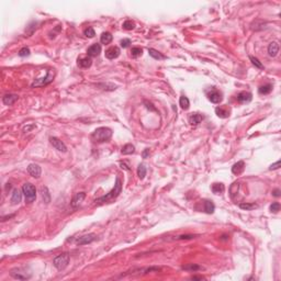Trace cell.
<instances>
[{
	"mask_svg": "<svg viewBox=\"0 0 281 281\" xmlns=\"http://www.w3.org/2000/svg\"><path fill=\"white\" fill-rule=\"evenodd\" d=\"M55 76V70L54 69H48L47 70V75L44 78H39L36 79L34 82L32 84V87H40V86H45V85L50 84V82L53 81Z\"/></svg>",
	"mask_w": 281,
	"mask_h": 281,
	"instance_id": "cell-5",
	"label": "cell"
},
{
	"mask_svg": "<svg viewBox=\"0 0 281 281\" xmlns=\"http://www.w3.org/2000/svg\"><path fill=\"white\" fill-rule=\"evenodd\" d=\"M273 196H275V197H280V190L279 189H276L275 191H273Z\"/></svg>",
	"mask_w": 281,
	"mask_h": 281,
	"instance_id": "cell-44",
	"label": "cell"
},
{
	"mask_svg": "<svg viewBox=\"0 0 281 281\" xmlns=\"http://www.w3.org/2000/svg\"><path fill=\"white\" fill-rule=\"evenodd\" d=\"M111 136H112V130L109 128H98L91 135L92 140L98 143L107 142L111 139Z\"/></svg>",
	"mask_w": 281,
	"mask_h": 281,
	"instance_id": "cell-2",
	"label": "cell"
},
{
	"mask_svg": "<svg viewBox=\"0 0 281 281\" xmlns=\"http://www.w3.org/2000/svg\"><path fill=\"white\" fill-rule=\"evenodd\" d=\"M22 192L24 195L26 203H32L36 199V189L32 184H29V182L24 184L22 187Z\"/></svg>",
	"mask_w": 281,
	"mask_h": 281,
	"instance_id": "cell-3",
	"label": "cell"
},
{
	"mask_svg": "<svg viewBox=\"0 0 281 281\" xmlns=\"http://www.w3.org/2000/svg\"><path fill=\"white\" fill-rule=\"evenodd\" d=\"M112 39H113V36H112L111 33L103 32L101 34V37H100V42H101L102 44H109V43H111Z\"/></svg>",
	"mask_w": 281,
	"mask_h": 281,
	"instance_id": "cell-23",
	"label": "cell"
},
{
	"mask_svg": "<svg viewBox=\"0 0 281 281\" xmlns=\"http://www.w3.org/2000/svg\"><path fill=\"white\" fill-rule=\"evenodd\" d=\"M120 53H121V51L118 46H111L110 48L106 51V57L108 59H114L119 56Z\"/></svg>",
	"mask_w": 281,
	"mask_h": 281,
	"instance_id": "cell-11",
	"label": "cell"
},
{
	"mask_svg": "<svg viewBox=\"0 0 281 281\" xmlns=\"http://www.w3.org/2000/svg\"><path fill=\"white\" fill-rule=\"evenodd\" d=\"M148 154H149V149H148V148H146L144 152H143V158H146Z\"/></svg>",
	"mask_w": 281,
	"mask_h": 281,
	"instance_id": "cell-43",
	"label": "cell"
},
{
	"mask_svg": "<svg viewBox=\"0 0 281 281\" xmlns=\"http://www.w3.org/2000/svg\"><path fill=\"white\" fill-rule=\"evenodd\" d=\"M85 198H86V193L85 192H78L76 193L75 196H74L73 200H71V207H73L74 209H77L78 207L80 206V204L84 202Z\"/></svg>",
	"mask_w": 281,
	"mask_h": 281,
	"instance_id": "cell-8",
	"label": "cell"
},
{
	"mask_svg": "<svg viewBox=\"0 0 281 281\" xmlns=\"http://www.w3.org/2000/svg\"><path fill=\"white\" fill-rule=\"evenodd\" d=\"M215 113L221 119H226L229 115V110L226 107H218V108H215Z\"/></svg>",
	"mask_w": 281,
	"mask_h": 281,
	"instance_id": "cell-15",
	"label": "cell"
},
{
	"mask_svg": "<svg viewBox=\"0 0 281 281\" xmlns=\"http://www.w3.org/2000/svg\"><path fill=\"white\" fill-rule=\"evenodd\" d=\"M122 26H123V29H125V30H133V29L135 28V23L133 21H131V20H126Z\"/></svg>",
	"mask_w": 281,
	"mask_h": 281,
	"instance_id": "cell-33",
	"label": "cell"
},
{
	"mask_svg": "<svg viewBox=\"0 0 281 281\" xmlns=\"http://www.w3.org/2000/svg\"><path fill=\"white\" fill-rule=\"evenodd\" d=\"M84 34L86 35L87 37H93L96 35V33H95V30H93L92 28H88V29L85 30Z\"/></svg>",
	"mask_w": 281,
	"mask_h": 281,
	"instance_id": "cell-37",
	"label": "cell"
},
{
	"mask_svg": "<svg viewBox=\"0 0 281 281\" xmlns=\"http://www.w3.org/2000/svg\"><path fill=\"white\" fill-rule=\"evenodd\" d=\"M238 188H240V184H238V182H234V184L231 186V188H229V192H231V197L232 198L235 197V195L237 193V191H238Z\"/></svg>",
	"mask_w": 281,
	"mask_h": 281,
	"instance_id": "cell-32",
	"label": "cell"
},
{
	"mask_svg": "<svg viewBox=\"0 0 281 281\" xmlns=\"http://www.w3.org/2000/svg\"><path fill=\"white\" fill-rule=\"evenodd\" d=\"M21 200H22L21 191H20L19 189H14L12 192V196H11V203H12L13 206H15V204L20 203Z\"/></svg>",
	"mask_w": 281,
	"mask_h": 281,
	"instance_id": "cell-17",
	"label": "cell"
},
{
	"mask_svg": "<svg viewBox=\"0 0 281 281\" xmlns=\"http://www.w3.org/2000/svg\"><path fill=\"white\" fill-rule=\"evenodd\" d=\"M17 100H18L17 95H6L3 98H2V102H3L6 106H12Z\"/></svg>",
	"mask_w": 281,
	"mask_h": 281,
	"instance_id": "cell-18",
	"label": "cell"
},
{
	"mask_svg": "<svg viewBox=\"0 0 281 281\" xmlns=\"http://www.w3.org/2000/svg\"><path fill=\"white\" fill-rule=\"evenodd\" d=\"M68 264H69V254L68 253L61 254V255L56 256V257L54 258V260H53V265H54L55 268L58 269V270H63V269H65L66 267L68 266Z\"/></svg>",
	"mask_w": 281,
	"mask_h": 281,
	"instance_id": "cell-4",
	"label": "cell"
},
{
	"mask_svg": "<svg viewBox=\"0 0 281 281\" xmlns=\"http://www.w3.org/2000/svg\"><path fill=\"white\" fill-rule=\"evenodd\" d=\"M240 208L243 209V210H254V209L257 208V204L255 203H240Z\"/></svg>",
	"mask_w": 281,
	"mask_h": 281,
	"instance_id": "cell-31",
	"label": "cell"
},
{
	"mask_svg": "<svg viewBox=\"0 0 281 281\" xmlns=\"http://www.w3.org/2000/svg\"><path fill=\"white\" fill-rule=\"evenodd\" d=\"M244 169H245V164L243 160H240V162H237L236 164L233 165V167H232V173L234 175H240L244 171Z\"/></svg>",
	"mask_w": 281,
	"mask_h": 281,
	"instance_id": "cell-16",
	"label": "cell"
},
{
	"mask_svg": "<svg viewBox=\"0 0 281 281\" xmlns=\"http://www.w3.org/2000/svg\"><path fill=\"white\" fill-rule=\"evenodd\" d=\"M214 210H215V206H214L213 202L209 201V200L204 201V211H206V213L212 214L214 212Z\"/></svg>",
	"mask_w": 281,
	"mask_h": 281,
	"instance_id": "cell-25",
	"label": "cell"
},
{
	"mask_svg": "<svg viewBox=\"0 0 281 281\" xmlns=\"http://www.w3.org/2000/svg\"><path fill=\"white\" fill-rule=\"evenodd\" d=\"M143 54V50L140 47H133L132 51H131V55H132V57H134V58H137V57L142 56Z\"/></svg>",
	"mask_w": 281,
	"mask_h": 281,
	"instance_id": "cell-30",
	"label": "cell"
},
{
	"mask_svg": "<svg viewBox=\"0 0 281 281\" xmlns=\"http://www.w3.org/2000/svg\"><path fill=\"white\" fill-rule=\"evenodd\" d=\"M29 55H30V50L28 47H23L19 51L20 57H25V56H29Z\"/></svg>",
	"mask_w": 281,
	"mask_h": 281,
	"instance_id": "cell-36",
	"label": "cell"
},
{
	"mask_svg": "<svg viewBox=\"0 0 281 281\" xmlns=\"http://www.w3.org/2000/svg\"><path fill=\"white\" fill-rule=\"evenodd\" d=\"M131 44V40L130 39H123L121 41V46L122 47H128Z\"/></svg>",
	"mask_w": 281,
	"mask_h": 281,
	"instance_id": "cell-39",
	"label": "cell"
},
{
	"mask_svg": "<svg viewBox=\"0 0 281 281\" xmlns=\"http://www.w3.org/2000/svg\"><path fill=\"white\" fill-rule=\"evenodd\" d=\"M208 99L210 100L212 103H220V102L222 101L223 97H222V93H221L218 90H216V89H212L210 92L208 93Z\"/></svg>",
	"mask_w": 281,
	"mask_h": 281,
	"instance_id": "cell-7",
	"label": "cell"
},
{
	"mask_svg": "<svg viewBox=\"0 0 281 281\" xmlns=\"http://www.w3.org/2000/svg\"><path fill=\"white\" fill-rule=\"evenodd\" d=\"M179 106L181 107L182 110H188L189 107H190V101H189V99H188V98H187V97L182 96V97H180Z\"/></svg>",
	"mask_w": 281,
	"mask_h": 281,
	"instance_id": "cell-26",
	"label": "cell"
},
{
	"mask_svg": "<svg viewBox=\"0 0 281 281\" xmlns=\"http://www.w3.org/2000/svg\"><path fill=\"white\" fill-rule=\"evenodd\" d=\"M96 238H97V236H96L95 234H87V235H84V236H81V237L77 238V240H76V244L79 245V246L90 244V243H92Z\"/></svg>",
	"mask_w": 281,
	"mask_h": 281,
	"instance_id": "cell-6",
	"label": "cell"
},
{
	"mask_svg": "<svg viewBox=\"0 0 281 281\" xmlns=\"http://www.w3.org/2000/svg\"><path fill=\"white\" fill-rule=\"evenodd\" d=\"M192 279H203V277H198V276H193Z\"/></svg>",
	"mask_w": 281,
	"mask_h": 281,
	"instance_id": "cell-45",
	"label": "cell"
},
{
	"mask_svg": "<svg viewBox=\"0 0 281 281\" xmlns=\"http://www.w3.org/2000/svg\"><path fill=\"white\" fill-rule=\"evenodd\" d=\"M271 90H273V85L267 84V85H264V86H260L259 89H258V92L260 95H268V93L271 92Z\"/></svg>",
	"mask_w": 281,
	"mask_h": 281,
	"instance_id": "cell-24",
	"label": "cell"
},
{
	"mask_svg": "<svg viewBox=\"0 0 281 281\" xmlns=\"http://www.w3.org/2000/svg\"><path fill=\"white\" fill-rule=\"evenodd\" d=\"M212 191H213V193H215V195H220V193H223L225 190V187L223 184H218V182H216V184H213L212 185Z\"/></svg>",
	"mask_w": 281,
	"mask_h": 281,
	"instance_id": "cell-21",
	"label": "cell"
},
{
	"mask_svg": "<svg viewBox=\"0 0 281 281\" xmlns=\"http://www.w3.org/2000/svg\"><path fill=\"white\" fill-rule=\"evenodd\" d=\"M148 53H149V55H151V56L153 57V58H155V59H165L166 58V57H165L162 53H159L158 51L154 50V48H149Z\"/></svg>",
	"mask_w": 281,
	"mask_h": 281,
	"instance_id": "cell-27",
	"label": "cell"
},
{
	"mask_svg": "<svg viewBox=\"0 0 281 281\" xmlns=\"http://www.w3.org/2000/svg\"><path fill=\"white\" fill-rule=\"evenodd\" d=\"M193 237H195L193 235H182V236H179L178 240H188V238H193Z\"/></svg>",
	"mask_w": 281,
	"mask_h": 281,
	"instance_id": "cell-41",
	"label": "cell"
},
{
	"mask_svg": "<svg viewBox=\"0 0 281 281\" xmlns=\"http://www.w3.org/2000/svg\"><path fill=\"white\" fill-rule=\"evenodd\" d=\"M249 59H251V62L253 63V65H255V67L260 68V69H262V68H264V65L260 63L259 59H258V58H256V57H254V56H249Z\"/></svg>",
	"mask_w": 281,
	"mask_h": 281,
	"instance_id": "cell-34",
	"label": "cell"
},
{
	"mask_svg": "<svg viewBox=\"0 0 281 281\" xmlns=\"http://www.w3.org/2000/svg\"><path fill=\"white\" fill-rule=\"evenodd\" d=\"M279 53V43L278 42H271L268 46V54L269 56L275 57Z\"/></svg>",
	"mask_w": 281,
	"mask_h": 281,
	"instance_id": "cell-14",
	"label": "cell"
},
{
	"mask_svg": "<svg viewBox=\"0 0 281 281\" xmlns=\"http://www.w3.org/2000/svg\"><path fill=\"white\" fill-rule=\"evenodd\" d=\"M137 176L140 177V179H144L145 176H146V167L143 164H140L139 167H137Z\"/></svg>",
	"mask_w": 281,
	"mask_h": 281,
	"instance_id": "cell-29",
	"label": "cell"
},
{
	"mask_svg": "<svg viewBox=\"0 0 281 281\" xmlns=\"http://www.w3.org/2000/svg\"><path fill=\"white\" fill-rule=\"evenodd\" d=\"M91 64H92V61H91L90 57H82V58L78 59V66L81 68L90 67Z\"/></svg>",
	"mask_w": 281,
	"mask_h": 281,
	"instance_id": "cell-19",
	"label": "cell"
},
{
	"mask_svg": "<svg viewBox=\"0 0 281 281\" xmlns=\"http://www.w3.org/2000/svg\"><path fill=\"white\" fill-rule=\"evenodd\" d=\"M203 120V117L201 114H198V113H193L189 117V123L192 124V125H197L200 122Z\"/></svg>",
	"mask_w": 281,
	"mask_h": 281,
	"instance_id": "cell-20",
	"label": "cell"
},
{
	"mask_svg": "<svg viewBox=\"0 0 281 281\" xmlns=\"http://www.w3.org/2000/svg\"><path fill=\"white\" fill-rule=\"evenodd\" d=\"M120 166H121V168H124V169H126V170H131V168L125 164V163H120Z\"/></svg>",
	"mask_w": 281,
	"mask_h": 281,
	"instance_id": "cell-42",
	"label": "cell"
},
{
	"mask_svg": "<svg viewBox=\"0 0 281 281\" xmlns=\"http://www.w3.org/2000/svg\"><path fill=\"white\" fill-rule=\"evenodd\" d=\"M280 210V204L278 203V202H275V203H273L270 206V211L271 212H275V213H277L278 211Z\"/></svg>",
	"mask_w": 281,
	"mask_h": 281,
	"instance_id": "cell-38",
	"label": "cell"
},
{
	"mask_svg": "<svg viewBox=\"0 0 281 281\" xmlns=\"http://www.w3.org/2000/svg\"><path fill=\"white\" fill-rule=\"evenodd\" d=\"M182 269H185V270H190V271H197V270H199V269H201V267L198 266V265L190 264V265H187V266H184Z\"/></svg>",
	"mask_w": 281,
	"mask_h": 281,
	"instance_id": "cell-35",
	"label": "cell"
},
{
	"mask_svg": "<svg viewBox=\"0 0 281 281\" xmlns=\"http://www.w3.org/2000/svg\"><path fill=\"white\" fill-rule=\"evenodd\" d=\"M50 142H51V144L53 145V147H55L57 151L63 152V153H65V152L67 151L66 145L64 144L59 139H57V137H50Z\"/></svg>",
	"mask_w": 281,
	"mask_h": 281,
	"instance_id": "cell-9",
	"label": "cell"
},
{
	"mask_svg": "<svg viewBox=\"0 0 281 281\" xmlns=\"http://www.w3.org/2000/svg\"><path fill=\"white\" fill-rule=\"evenodd\" d=\"M253 99V95L248 91H242L237 95V100L240 103H248Z\"/></svg>",
	"mask_w": 281,
	"mask_h": 281,
	"instance_id": "cell-12",
	"label": "cell"
},
{
	"mask_svg": "<svg viewBox=\"0 0 281 281\" xmlns=\"http://www.w3.org/2000/svg\"><path fill=\"white\" fill-rule=\"evenodd\" d=\"M134 151H135V147L132 144H126L122 148V154L123 155H131V154L134 153Z\"/></svg>",
	"mask_w": 281,
	"mask_h": 281,
	"instance_id": "cell-28",
	"label": "cell"
},
{
	"mask_svg": "<svg viewBox=\"0 0 281 281\" xmlns=\"http://www.w3.org/2000/svg\"><path fill=\"white\" fill-rule=\"evenodd\" d=\"M121 191H122V182H121V180H120V178H117V179H115V185H114V187H113L112 190H111L109 193H107L106 196H103V197H100V198H98V199H96L95 203L101 204V203H104V202H108V201H113L115 198L119 197Z\"/></svg>",
	"mask_w": 281,
	"mask_h": 281,
	"instance_id": "cell-1",
	"label": "cell"
},
{
	"mask_svg": "<svg viewBox=\"0 0 281 281\" xmlns=\"http://www.w3.org/2000/svg\"><path fill=\"white\" fill-rule=\"evenodd\" d=\"M279 167H280V160H278L277 163H275L273 165H271L269 169H270V170H275V169H278Z\"/></svg>",
	"mask_w": 281,
	"mask_h": 281,
	"instance_id": "cell-40",
	"label": "cell"
},
{
	"mask_svg": "<svg viewBox=\"0 0 281 281\" xmlns=\"http://www.w3.org/2000/svg\"><path fill=\"white\" fill-rule=\"evenodd\" d=\"M28 173L30 174L32 177L39 178L40 176H41V174H42V169H41V167H40L39 165L30 164L29 165V167H28Z\"/></svg>",
	"mask_w": 281,
	"mask_h": 281,
	"instance_id": "cell-10",
	"label": "cell"
},
{
	"mask_svg": "<svg viewBox=\"0 0 281 281\" xmlns=\"http://www.w3.org/2000/svg\"><path fill=\"white\" fill-rule=\"evenodd\" d=\"M41 196H42V199L45 203H50L51 201V195L48 192V189L46 187H42L41 188Z\"/></svg>",
	"mask_w": 281,
	"mask_h": 281,
	"instance_id": "cell-22",
	"label": "cell"
},
{
	"mask_svg": "<svg viewBox=\"0 0 281 281\" xmlns=\"http://www.w3.org/2000/svg\"><path fill=\"white\" fill-rule=\"evenodd\" d=\"M101 53V45L100 44H92L90 47L87 50V54L90 57H97Z\"/></svg>",
	"mask_w": 281,
	"mask_h": 281,
	"instance_id": "cell-13",
	"label": "cell"
}]
</instances>
